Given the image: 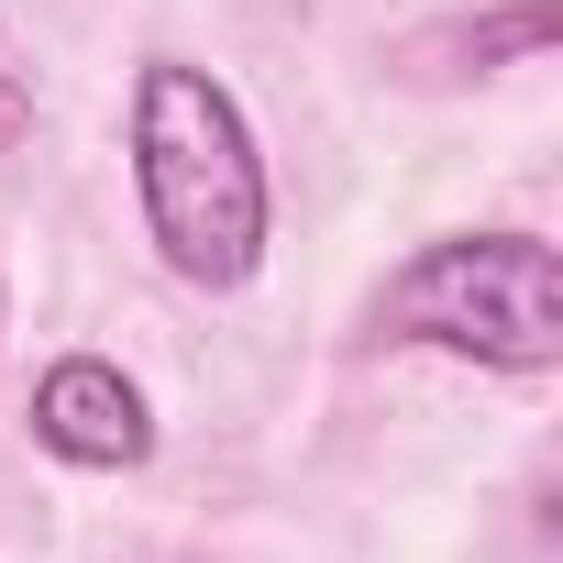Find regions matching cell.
Wrapping results in <instances>:
<instances>
[{
	"label": "cell",
	"instance_id": "cell-3",
	"mask_svg": "<svg viewBox=\"0 0 563 563\" xmlns=\"http://www.w3.org/2000/svg\"><path fill=\"white\" fill-rule=\"evenodd\" d=\"M34 442L56 464H78V475H133L155 453V409L111 354H56L34 376Z\"/></svg>",
	"mask_w": 563,
	"mask_h": 563
},
{
	"label": "cell",
	"instance_id": "cell-1",
	"mask_svg": "<svg viewBox=\"0 0 563 563\" xmlns=\"http://www.w3.org/2000/svg\"><path fill=\"white\" fill-rule=\"evenodd\" d=\"M133 210H144V243H155V265L177 288L232 299V288L265 276L276 188H265L254 122L188 56H144L133 67Z\"/></svg>",
	"mask_w": 563,
	"mask_h": 563
},
{
	"label": "cell",
	"instance_id": "cell-4",
	"mask_svg": "<svg viewBox=\"0 0 563 563\" xmlns=\"http://www.w3.org/2000/svg\"><path fill=\"white\" fill-rule=\"evenodd\" d=\"M0 133H12V100H0Z\"/></svg>",
	"mask_w": 563,
	"mask_h": 563
},
{
	"label": "cell",
	"instance_id": "cell-2",
	"mask_svg": "<svg viewBox=\"0 0 563 563\" xmlns=\"http://www.w3.org/2000/svg\"><path fill=\"white\" fill-rule=\"evenodd\" d=\"M365 343H420V354H464L497 376H552L563 365V254L541 232H431L365 299Z\"/></svg>",
	"mask_w": 563,
	"mask_h": 563
}]
</instances>
